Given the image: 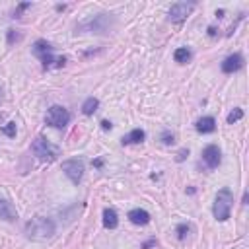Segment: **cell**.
Segmentation results:
<instances>
[{
	"label": "cell",
	"mask_w": 249,
	"mask_h": 249,
	"mask_svg": "<svg viewBox=\"0 0 249 249\" xmlns=\"http://www.w3.org/2000/svg\"><path fill=\"white\" fill-rule=\"evenodd\" d=\"M163 142L165 144H173V134L169 136V134H163Z\"/></svg>",
	"instance_id": "21"
},
{
	"label": "cell",
	"mask_w": 249,
	"mask_h": 249,
	"mask_svg": "<svg viewBox=\"0 0 249 249\" xmlns=\"http://www.w3.org/2000/svg\"><path fill=\"white\" fill-rule=\"evenodd\" d=\"M173 58H175L177 62H187V60L191 58V53H189L187 47H179V49L173 53Z\"/></svg>",
	"instance_id": "16"
},
{
	"label": "cell",
	"mask_w": 249,
	"mask_h": 249,
	"mask_svg": "<svg viewBox=\"0 0 249 249\" xmlns=\"http://www.w3.org/2000/svg\"><path fill=\"white\" fill-rule=\"evenodd\" d=\"M47 124L49 126H54V128H64L70 121V113L60 107V105H53L49 111H47V117H45Z\"/></svg>",
	"instance_id": "4"
},
{
	"label": "cell",
	"mask_w": 249,
	"mask_h": 249,
	"mask_svg": "<svg viewBox=\"0 0 249 249\" xmlns=\"http://www.w3.org/2000/svg\"><path fill=\"white\" fill-rule=\"evenodd\" d=\"M0 132L6 134V136H10V138H14V136H16V123H8V124H4V126L0 128Z\"/></svg>",
	"instance_id": "18"
},
{
	"label": "cell",
	"mask_w": 249,
	"mask_h": 249,
	"mask_svg": "<svg viewBox=\"0 0 249 249\" xmlns=\"http://www.w3.org/2000/svg\"><path fill=\"white\" fill-rule=\"evenodd\" d=\"M29 6H31L29 2H23V4H19V8H18V10H16V14H14V18H18V16H19V12H21V10H25V8H29Z\"/></svg>",
	"instance_id": "20"
},
{
	"label": "cell",
	"mask_w": 249,
	"mask_h": 249,
	"mask_svg": "<svg viewBox=\"0 0 249 249\" xmlns=\"http://www.w3.org/2000/svg\"><path fill=\"white\" fill-rule=\"evenodd\" d=\"M243 66V56L239 54V53H233V54H230L224 62H222V72H226V74H231V72H235V70H239Z\"/></svg>",
	"instance_id": "8"
},
{
	"label": "cell",
	"mask_w": 249,
	"mask_h": 249,
	"mask_svg": "<svg viewBox=\"0 0 249 249\" xmlns=\"http://www.w3.org/2000/svg\"><path fill=\"white\" fill-rule=\"evenodd\" d=\"M101 126L107 130V128H111V123H109V121H103V123H101Z\"/></svg>",
	"instance_id": "22"
},
{
	"label": "cell",
	"mask_w": 249,
	"mask_h": 249,
	"mask_svg": "<svg viewBox=\"0 0 249 249\" xmlns=\"http://www.w3.org/2000/svg\"><path fill=\"white\" fill-rule=\"evenodd\" d=\"M0 218L2 220H8V222H12V220L18 218V212H16L14 204L10 200H6V198H0Z\"/></svg>",
	"instance_id": "10"
},
{
	"label": "cell",
	"mask_w": 249,
	"mask_h": 249,
	"mask_svg": "<svg viewBox=\"0 0 249 249\" xmlns=\"http://www.w3.org/2000/svg\"><path fill=\"white\" fill-rule=\"evenodd\" d=\"M128 220H130L132 224H136V226H146V224L150 222V214H148L144 208H132V210L128 212Z\"/></svg>",
	"instance_id": "9"
},
{
	"label": "cell",
	"mask_w": 249,
	"mask_h": 249,
	"mask_svg": "<svg viewBox=\"0 0 249 249\" xmlns=\"http://www.w3.org/2000/svg\"><path fill=\"white\" fill-rule=\"evenodd\" d=\"M175 231H177V237H179V239H185V237L189 235V231H191V226H189V224H179Z\"/></svg>",
	"instance_id": "19"
},
{
	"label": "cell",
	"mask_w": 249,
	"mask_h": 249,
	"mask_svg": "<svg viewBox=\"0 0 249 249\" xmlns=\"http://www.w3.org/2000/svg\"><path fill=\"white\" fill-rule=\"evenodd\" d=\"M146 138V132L142 130V128H134V130H130L128 134H124L123 136V144H138V142H142Z\"/></svg>",
	"instance_id": "13"
},
{
	"label": "cell",
	"mask_w": 249,
	"mask_h": 249,
	"mask_svg": "<svg viewBox=\"0 0 249 249\" xmlns=\"http://www.w3.org/2000/svg\"><path fill=\"white\" fill-rule=\"evenodd\" d=\"M97 107H99V101H97L95 97H88V99L84 101V105H82V113H84V115H93V113L97 111Z\"/></svg>",
	"instance_id": "15"
},
{
	"label": "cell",
	"mask_w": 249,
	"mask_h": 249,
	"mask_svg": "<svg viewBox=\"0 0 249 249\" xmlns=\"http://www.w3.org/2000/svg\"><path fill=\"white\" fill-rule=\"evenodd\" d=\"M33 53H35L39 58H43V56H47V54L53 53V47H51L47 41L39 39V41H35V45H33Z\"/></svg>",
	"instance_id": "14"
},
{
	"label": "cell",
	"mask_w": 249,
	"mask_h": 249,
	"mask_svg": "<svg viewBox=\"0 0 249 249\" xmlns=\"http://www.w3.org/2000/svg\"><path fill=\"white\" fill-rule=\"evenodd\" d=\"M31 150H33V154H35L41 161H53V160H56L58 154H60V150H58L54 144H51L47 138H43V136H37V138L33 140Z\"/></svg>",
	"instance_id": "3"
},
{
	"label": "cell",
	"mask_w": 249,
	"mask_h": 249,
	"mask_svg": "<svg viewBox=\"0 0 249 249\" xmlns=\"http://www.w3.org/2000/svg\"><path fill=\"white\" fill-rule=\"evenodd\" d=\"M195 4L193 2H175L171 8H169V19L173 23H181L187 19V16L193 12Z\"/></svg>",
	"instance_id": "6"
},
{
	"label": "cell",
	"mask_w": 249,
	"mask_h": 249,
	"mask_svg": "<svg viewBox=\"0 0 249 249\" xmlns=\"http://www.w3.org/2000/svg\"><path fill=\"white\" fill-rule=\"evenodd\" d=\"M103 226L107 230H115L119 226V216H117V212L113 208H105L103 210Z\"/></svg>",
	"instance_id": "11"
},
{
	"label": "cell",
	"mask_w": 249,
	"mask_h": 249,
	"mask_svg": "<svg viewBox=\"0 0 249 249\" xmlns=\"http://www.w3.org/2000/svg\"><path fill=\"white\" fill-rule=\"evenodd\" d=\"M220 160H222V156H220V148H218V146L210 144V146H206V148L202 150V161H204L210 169L218 167V165H220Z\"/></svg>",
	"instance_id": "7"
},
{
	"label": "cell",
	"mask_w": 249,
	"mask_h": 249,
	"mask_svg": "<svg viewBox=\"0 0 249 249\" xmlns=\"http://www.w3.org/2000/svg\"><path fill=\"white\" fill-rule=\"evenodd\" d=\"M25 235L31 241H47L54 235V222L45 216H35L25 224Z\"/></svg>",
	"instance_id": "1"
},
{
	"label": "cell",
	"mask_w": 249,
	"mask_h": 249,
	"mask_svg": "<svg viewBox=\"0 0 249 249\" xmlns=\"http://www.w3.org/2000/svg\"><path fill=\"white\" fill-rule=\"evenodd\" d=\"M62 171L74 185H78L84 177V163H82V160H66V161H62Z\"/></svg>",
	"instance_id": "5"
},
{
	"label": "cell",
	"mask_w": 249,
	"mask_h": 249,
	"mask_svg": "<svg viewBox=\"0 0 249 249\" xmlns=\"http://www.w3.org/2000/svg\"><path fill=\"white\" fill-rule=\"evenodd\" d=\"M241 117H243V111H241L239 107H235L233 111H230V115H228V123H230V124H233V123H235V121H239Z\"/></svg>",
	"instance_id": "17"
},
{
	"label": "cell",
	"mask_w": 249,
	"mask_h": 249,
	"mask_svg": "<svg viewBox=\"0 0 249 249\" xmlns=\"http://www.w3.org/2000/svg\"><path fill=\"white\" fill-rule=\"evenodd\" d=\"M0 101H2V89H0Z\"/></svg>",
	"instance_id": "23"
},
{
	"label": "cell",
	"mask_w": 249,
	"mask_h": 249,
	"mask_svg": "<svg viewBox=\"0 0 249 249\" xmlns=\"http://www.w3.org/2000/svg\"><path fill=\"white\" fill-rule=\"evenodd\" d=\"M216 128V121L212 117H202L196 121V130L202 132V134H208V132H214Z\"/></svg>",
	"instance_id": "12"
},
{
	"label": "cell",
	"mask_w": 249,
	"mask_h": 249,
	"mask_svg": "<svg viewBox=\"0 0 249 249\" xmlns=\"http://www.w3.org/2000/svg\"><path fill=\"white\" fill-rule=\"evenodd\" d=\"M231 204H233V193L224 187L216 193L214 196V206H212V214L218 222H226L230 218V212H231Z\"/></svg>",
	"instance_id": "2"
}]
</instances>
